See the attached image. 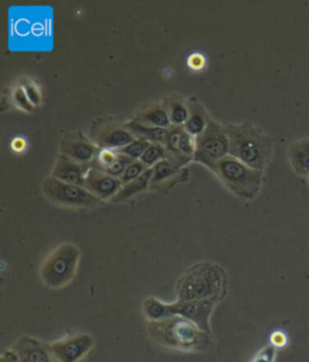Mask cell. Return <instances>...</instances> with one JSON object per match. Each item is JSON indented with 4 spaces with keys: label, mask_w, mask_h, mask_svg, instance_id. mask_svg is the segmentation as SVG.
<instances>
[{
    "label": "cell",
    "mask_w": 309,
    "mask_h": 362,
    "mask_svg": "<svg viewBox=\"0 0 309 362\" xmlns=\"http://www.w3.org/2000/svg\"><path fill=\"white\" fill-rule=\"evenodd\" d=\"M148 332L157 345L169 349L203 353L214 347L210 333L179 315L159 322H150Z\"/></svg>",
    "instance_id": "cell-1"
},
{
    "label": "cell",
    "mask_w": 309,
    "mask_h": 362,
    "mask_svg": "<svg viewBox=\"0 0 309 362\" xmlns=\"http://www.w3.org/2000/svg\"><path fill=\"white\" fill-rule=\"evenodd\" d=\"M225 129L230 142L229 156L254 170H265L273 156V141L270 136L250 123L226 126Z\"/></svg>",
    "instance_id": "cell-2"
},
{
    "label": "cell",
    "mask_w": 309,
    "mask_h": 362,
    "mask_svg": "<svg viewBox=\"0 0 309 362\" xmlns=\"http://www.w3.org/2000/svg\"><path fill=\"white\" fill-rule=\"evenodd\" d=\"M225 285V271L217 264L201 262L186 271L178 282V301H220Z\"/></svg>",
    "instance_id": "cell-3"
},
{
    "label": "cell",
    "mask_w": 309,
    "mask_h": 362,
    "mask_svg": "<svg viewBox=\"0 0 309 362\" xmlns=\"http://www.w3.org/2000/svg\"><path fill=\"white\" fill-rule=\"evenodd\" d=\"M214 172L230 192L243 200H252L260 192L262 171L254 170L231 156L217 162Z\"/></svg>",
    "instance_id": "cell-4"
},
{
    "label": "cell",
    "mask_w": 309,
    "mask_h": 362,
    "mask_svg": "<svg viewBox=\"0 0 309 362\" xmlns=\"http://www.w3.org/2000/svg\"><path fill=\"white\" fill-rule=\"evenodd\" d=\"M79 259L80 250L76 246L64 243L55 249L40 269V278L45 287L50 289L66 287L76 276Z\"/></svg>",
    "instance_id": "cell-5"
},
{
    "label": "cell",
    "mask_w": 309,
    "mask_h": 362,
    "mask_svg": "<svg viewBox=\"0 0 309 362\" xmlns=\"http://www.w3.org/2000/svg\"><path fill=\"white\" fill-rule=\"evenodd\" d=\"M230 152V142L225 127L215 121L208 124L206 130L196 136V151L194 160L202 163L212 171H215L217 162L227 157Z\"/></svg>",
    "instance_id": "cell-6"
},
{
    "label": "cell",
    "mask_w": 309,
    "mask_h": 362,
    "mask_svg": "<svg viewBox=\"0 0 309 362\" xmlns=\"http://www.w3.org/2000/svg\"><path fill=\"white\" fill-rule=\"evenodd\" d=\"M43 192L49 200L69 207H92L101 202V200L92 195L87 189L74 184L66 183L52 176L45 179Z\"/></svg>",
    "instance_id": "cell-7"
},
{
    "label": "cell",
    "mask_w": 309,
    "mask_h": 362,
    "mask_svg": "<svg viewBox=\"0 0 309 362\" xmlns=\"http://www.w3.org/2000/svg\"><path fill=\"white\" fill-rule=\"evenodd\" d=\"M93 345L94 340L91 335L81 333L57 340L50 348L56 362H79L92 349Z\"/></svg>",
    "instance_id": "cell-8"
},
{
    "label": "cell",
    "mask_w": 309,
    "mask_h": 362,
    "mask_svg": "<svg viewBox=\"0 0 309 362\" xmlns=\"http://www.w3.org/2000/svg\"><path fill=\"white\" fill-rule=\"evenodd\" d=\"M217 300H201V301H177L169 303L171 315H179L196 324L199 329L212 335L209 318L212 315Z\"/></svg>",
    "instance_id": "cell-9"
},
{
    "label": "cell",
    "mask_w": 309,
    "mask_h": 362,
    "mask_svg": "<svg viewBox=\"0 0 309 362\" xmlns=\"http://www.w3.org/2000/svg\"><path fill=\"white\" fill-rule=\"evenodd\" d=\"M59 149L61 154L66 158L80 164L89 165H92L99 152L97 147L92 144V141H89L81 131L66 133V135L63 136Z\"/></svg>",
    "instance_id": "cell-10"
},
{
    "label": "cell",
    "mask_w": 309,
    "mask_h": 362,
    "mask_svg": "<svg viewBox=\"0 0 309 362\" xmlns=\"http://www.w3.org/2000/svg\"><path fill=\"white\" fill-rule=\"evenodd\" d=\"M134 136L124 126L115 123H106L93 131L94 144L103 149H122L136 140Z\"/></svg>",
    "instance_id": "cell-11"
},
{
    "label": "cell",
    "mask_w": 309,
    "mask_h": 362,
    "mask_svg": "<svg viewBox=\"0 0 309 362\" xmlns=\"http://www.w3.org/2000/svg\"><path fill=\"white\" fill-rule=\"evenodd\" d=\"M121 186V179L108 175L104 171L98 170L96 167H92L89 170V175L86 176L85 181V189H87L99 200H106L115 197L122 188Z\"/></svg>",
    "instance_id": "cell-12"
},
{
    "label": "cell",
    "mask_w": 309,
    "mask_h": 362,
    "mask_svg": "<svg viewBox=\"0 0 309 362\" xmlns=\"http://www.w3.org/2000/svg\"><path fill=\"white\" fill-rule=\"evenodd\" d=\"M92 165L89 164H80L74 162L63 154H59L57 164L52 171V177L63 181L66 183L74 184L79 187L85 188L86 176L89 175Z\"/></svg>",
    "instance_id": "cell-13"
},
{
    "label": "cell",
    "mask_w": 309,
    "mask_h": 362,
    "mask_svg": "<svg viewBox=\"0 0 309 362\" xmlns=\"http://www.w3.org/2000/svg\"><path fill=\"white\" fill-rule=\"evenodd\" d=\"M13 350L18 354L21 362H56L50 345L31 337H21L13 347Z\"/></svg>",
    "instance_id": "cell-14"
},
{
    "label": "cell",
    "mask_w": 309,
    "mask_h": 362,
    "mask_svg": "<svg viewBox=\"0 0 309 362\" xmlns=\"http://www.w3.org/2000/svg\"><path fill=\"white\" fill-rule=\"evenodd\" d=\"M287 158L296 174L309 176V137L294 141L287 149Z\"/></svg>",
    "instance_id": "cell-15"
},
{
    "label": "cell",
    "mask_w": 309,
    "mask_h": 362,
    "mask_svg": "<svg viewBox=\"0 0 309 362\" xmlns=\"http://www.w3.org/2000/svg\"><path fill=\"white\" fill-rule=\"evenodd\" d=\"M186 105H187V110H189V117H187V121L184 126V129L192 136H199V134H202L206 130V128L210 122L209 116H208L207 111L203 106L194 99L187 101Z\"/></svg>",
    "instance_id": "cell-16"
},
{
    "label": "cell",
    "mask_w": 309,
    "mask_h": 362,
    "mask_svg": "<svg viewBox=\"0 0 309 362\" xmlns=\"http://www.w3.org/2000/svg\"><path fill=\"white\" fill-rule=\"evenodd\" d=\"M134 135L138 136V139H144L151 144H159L166 146L167 144L168 135L169 130L164 128L149 127L144 126L142 123L133 121L124 126Z\"/></svg>",
    "instance_id": "cell-17"
},
{
    "label": "cell",
    "mask_w": 309,
    "mask_h": 362,
    "mask_svg": "<svg viewBox=\"0 0 309 362\" xmlns=\"http://www.w3.org/2000/svg\"><path fill=\"white\" fill-rule=\"evenodd\" d=\"M136 121L142 123L144 126L164 128V129H167L172 126L164 105H152L148 107L137 114Z\"/></svg>",
    "instance_id": "cell-18"
},
{
    "label": "cell",
    "mask_w": 309,
    "mask_h": 362,
    "mask_svg": "<svg viewBox=\"0 0 309 362\" xmlns=\"http://www.w3.org/2000/svg\"><path fill=\"white\" fill-rule=\"evenodd\" d=\"M152 175H154V167H150L142 176H139L138 179L129 182V183L124 184V187L120 189V192L116 194L115 197H113V200L116 201V202L127 200L129 197L137 195L138 193L145 190L146 188L149 187V184L151 183Z\"/></svg>",
    "instance_id": "cell-19"
},
{
    "label": "cell",
    "mask_w": 309,
    "mask_h": 362,
    "mask_svg": "<svg viewBox=\"0 0 309 362\" xmlns=\"http://www.w3.org/2000/svg\"><path fill=\"white\" fill-rule=\"evenodd\" d=\"M164 107L167 110L168 116L171 119L173 127H184L187 117H189V110L185 101L180 99L179 96H171L166 99Z\"/></svg>",
    "instance_id": "cell-20"
},
{
    "label": "cell",
    "mask_w": 309,
    "mask_h": 362,
    "mask_svg": "<svg viewBox=\"0 0 309 362\" xmlns=\"http://www.w3.org/2000/svg\"><path fill=\"white\" fill-rule=\"evenodd\" d=\"M181 166L177 163L172 162L169 159H162L154 165V175L151 179V187H156L164 181L172 179L173 176L177 175Z\"/></svg>",
    "instance_id": "cell-21"
},
{
    "label": "cell",
    "mask_w": 309,
    "mask_h": 362,
    "mask_svg": "<svg viewBox=\"0 0 309 362\" xmlns=\"http://www.w3.org/2000/svg\"><path fill=\"white\" fill-rule=\"evenodd\" d=\"M143 310L150 322H159L164 319L172 318L169 303H164L154 297L146 299L143 305Z\"/></svg>",
    "instance_id": "cell-22"
},
{
    "label": "cell",
    "mask_w": 309,
    "mask_h": 362,
    "mask_svg": "<svg viewBox=\"0 0 309 362\" xmlns=\"http://www.w3.org/2000/svg\"><path fill=\"white\" fill-rule=\"evenodd\" d=\"M151 142L144 139H137L131 144L124 146L122 149H116V152L120 154H124L127 157L132 158L133 160H138L143 157V154L146 152V149L150 147Z\"/></svg>",
    "instance_id": "cell-23"
},
{
    "label": "cell",
    "mask_w": 309,
    "mask_h": 362,
    "mask_svg": "<svg viewBox=\"0 0 309 362\" xmlns=\"http://www.w3.org/2000/svg\"><path fill=\"white\" fill-rule=\"evenodd\" d=\"M167 157V149L166 146L159 144H151L150 147L146 149V152L143 154V157L141 158L144 164L148 167L154 165L156 163H159L162 159H166Z\"/></svg>",
    "instance_id": "cell-24"
},
{
    "label": "cell",
    "mask_w": 309,
    "mask_h": 362,
    "mask_svg": "<svg viewBox=\"0 0 309 362\" xmlns=\"http://www.w3.org/2000/svg\"><path fill=\"white\" fill-rule=\"evenodd\" d=\"M194 151H196V139H194V136L189 134L185 129H182L180 140H179V152L182 157L191 160L194 158Z\"/></svg>",
    "instance_id": "cell-25"
},
{
    "label": "cell",
    "mask_w": 309,
    "mask_h": 362,
    "mask_svg": "<svg viewBox=\"0 0 309 362\" xmlns=\"http://www.w3.org/2000/svg\"><path fill=\"white\" fill-rule=\"evenodd\" d=\"M133 162H134V160H133L132 158L117 153V158H116L115 163H114L113 165L109 166L108 169H106L104 172H106L108 175L114 176L116 179H121L126 169H127Z\"/></svg>",
    "instance_id": "cell-26"
},
{
    "label": "cell",
    "mask_w": 309,
    "mask_h": 362,
    "mask_svg": "<svg viewBox=\"0 0 309 362\" xmlns=\"http://www.w3.org/2000/svg\"><path fill=\"white\" fill-rule=\"evenodd\" d=\"M148 169H150V167H148L142 160H134L126 169L124 175L120 179H121L122 184L129 183V182H132L134 179H138L139 176H142Z\"/></svg>",
    "instance_id": "cell-27"
},
{
    "label": "cell",
    "mask_w": 309,
    "mask_h": 362,
    "mask_svg": "<svg viewBox=\"0 0 309 362\" xmlns=\"http://www.w3.org/2000/svg\"><path fill=\"white\" fill-rule=\"evenodd\" d=\"M13 100L18 109L23 110L26 112H31L33 111V105H31V101L28 99V96H27L22 86H18V87L15 88V91L13 93Z\"/></svg>",
    "instance_id": "cell-28"
},
{
    "label": "cell",
    "mask_w": 309,
    "mask_h": 362,
    "mask_svg": "<svg viewBox=\"0 0 309 362\" xmlns=\"http://www.w3.org/2000/svg\"><path fill=\"white\" fill-rule=\"evenodd\" d=\"M23 89L26 92L28 99L31 103V105H39L41 96H40L39 89L36 87L34 83L31 82L29 80H24L22 84Z\"/></svg>",
    "instance_id": "cell-29"
},
{
    "label": "cell",
    "mask_w": 309,
    "mask_h": 362,
    "mask_svg": "<svg viewBox=\"0 0 309 362\" xmlns=\"http://www.w3.org/2000/svg\"><path fill=\"white\" fill-rule=\"evenodd\" d=\"M275 353L277 350L274 345H267L264 349H261L250 362H274Z\"/></svg>",
    "instance_id": "cell-30"
},
{
    "label": "cell",
    "mask_w": 309,
    "mask_h": 362,
    "mask_svg": "<svg viewBox=\"0 0 309 362\" xmlns=\"http://www.w3.org/2000/svg\"><path fill=\"white\" fill-rule=\"evenodd\" d=\"M0 362H21L20 360V356H18V354L15 352V350H6L1 355V359H0Z\"/></svg>",
    "instance_id": "cell-31"
},
{
    "label": "cell",
    "mask_w": 309,
    "mask_h": 362,
    "mask_svg": "<svg viewBox=\"0 0 309 362\" xmlns=\"http://www.w3.org/2000/svg\"><path fill=\"white\" fill-rule=\"evenodd\" d=\"M271 340L274 347H283L287 345V336L284 335L283 332H274Z\"/></svg>",
    "instance_id": "cell-32"
},
{
    "label": "cell",
    "mask_w": 309,
    "mask_h": 362,
    "mask_svg": "<svg viewBox=\"0 0 309 362\" xmlns=\"http://www.w3.org/2000/svg\"><path fill=\"white\" fill-rule=\"evenodd\" d=\"M13 147L15 151H22L23 147H24V141L21 140V139H16L13 142Z\"/></svg>",
    "instance_id": "cell-33"
},
{
    "label": "cell",
    "mask_w": 309,
    "mask_h": 362,
    "mask_svg": "<svg viewBox=\"0 0 309 362\" xmlns=\"http://www.w3.org/2000/svg\"><path fill=\"white\" fill-rule=\"evenodd\" d=\"M308 181H309V176H308Z\"/></svg>",
    "instance_id": "cell-34"
}]
</instances>
